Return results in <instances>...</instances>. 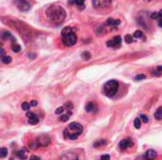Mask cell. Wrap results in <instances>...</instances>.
Wrapping results in <instances>:
<instances>
[{"label": "cell", "mask_w": 162, "mask_h": 160, "mask_svg": "<svg viewBox=\"0 0 162 160\" xmlns=\"http://www.w3.org/2000/svg\"><path fill=\"white\" fill-rule=\"evenodd\" d=\"M46 15L49 20L55 24V25H60L62 24L66 17L65 11L58 5H51L46 11Z\"/></svg>", "instance_id": "cell-1"}, {"label": "cell", "mask_w": 162, "mask_h": 160, "mask_svg": "<svg viewBox=\"0 0 162 160\" xmlns=\"http://www.w3.org/2000/svg\"><path fill=\"white\" fill-rule=\"evenodd\" d=\"M84 127L79 123H71L64 130V137L66 139H77L78 137L83 133Z\"/></svg>", "instance_id": "cell-2"}, {"label": "cell", "mask_w": 162, "mask_h": 160, "mask_svg": "<svg viewBox=\"0 0 162 160\" xmlns=\"http://www.w3.org/2000/svg\"><path fill=\"white\" fill-rule=\"evenodd\" d=\"M62 42L65 46L68 47L73 46L77 42V37L71 27H66L62 30Z\"/></svg>", "instance_id": "cell-3"}, {"label": "cell", "mask_w": 162, "mask_h": 160, "mask_svg": "<svg viewBox=\"0 0 162 160\" xmlns=\"http://www.w3.org/2000/svg\"><path fill=\"white\" fill-rule=\"evenodd\" d=\"M118 89V82L117 80L112 79V80H109L108 82H106V83L104 84L103 91L106 96L113 97L117 93Z\"/></svg>", "instance_id": "cell-4"}, {"label": "cell", "mask_w": 162, "mask_h": 160, "mask_svg": "<svg viewBox=\"0 0 162 160\" xmlns=\"http://www.w3.org/2000/svg\"><path fill=\"white\" fill-rule=\"evenodd\" d=\"M50 142V138L47 135H42L40 137L36 138L34 140L30 143V146L32 149H35L38 147H46Z\"/></svg>", "instance_id": "cell-5"}, {"label": "cell", "mask_w": 162, "mask_h": 160, "mask_svg": "<svg viewBox=\"0 0 162 160\" xmlns=\"http://www.w3.org/2000/svg\"><path fill=\"white\" fill-rule=\"evenodd\" d=\"M14 2H15V5L18 8V9L21 11H28L31 7L28 0H14Z\"/></svg>", "instance_id": "cell-6"}, {"label": "cell", "mask_w": 162, "mask_h": 160, "mask_svg": "<svg viewBox=\"0 0 162 160\" xmlns=\"http://www.w3.org/2000/svg\"><path fill=\"white\" fill-rule=\"evenodd\" d=\"M106 45L112 48H120L121 45V36L114 37L112 40H109L106 42Z\"/></svg>", "instance_id": "cell-7"}, {"label": "cell", "mask_w": 162, "mask_h": 160, "mask_svg": "<svg viewBox=\"0 0 162 160\" xmlns=\"http://www.w3.org/2000/svg\"><path fill=\"white\" fill-rule=\"evenodd\" d=\"M112 0H92L93 7L95 9H102L108 7L111 4Z\"/></svg>", "instance_id": "cell-8"}, {"label": "cell", "mask_w": 162, "mask_h": 160, "mask_svg": "<svg viewBox=\"0 0 162 160\" xmlns=\"http://www.w3.org/2000/svg\"><path fill=\"white\" fill-rule=\"evenodd\" d=\"M59 160H79L78 156L73 152H66L60 156Z\"/></svg>", "instance_id": "cell-9"}, {"label": "cell", "mask_w": 162, "mask_h": 160, "mask_svg": "<svg viewBox=\"0 0 162 160\" xmlns=\"http://www.w3.org/2000/svg\"><path fill=\"white\" fill-rule=\"evenodd\" d=\"M133 140L131 138H124L120 141L118 143V147H120L121 150H125L127 148H129L131 146H133Z\"/></svg>", "instance_id": "cell-10"}, {"label": "cell", "mask_w": 162, "mask_h": 160, "mask_svg": "<svg viewBox=\"0 0 162 160\" xmlns=\"http://www.w3.org/2000/svg\"><path fill=\"white\" fill-rule=\"evenodd\" d=\"M27 117L28 118V122L30 124H37L38 123H39V118H38V116L33 112H30V111H28Z\"/></svg>", "instance_id": "cell-11"}, {"label": "cell", "mask_w": 162, "mask_h": 160, "mask_svg": "<svg viewBox=\"0 0 162 160\" xmlns=\"http://www.w3.org/2000/svg\"><path fill=\"white\" fill-rule=\"evenodd\" d=\"M156 156H158V154H156L155 150H152V149L148 150L144 154V158L146 160H154L156 158Z\"/></svg>", "instance_id": "cell-12"}, {"label": "cell", "mask_w": 162, "mask_h": 160, "mask_svg": "<svg viewBox=\"0 0 162 160\" xmlns=\"http://www.w3.org/2000/svg\"><path fill=\"white\" fill-rule=\"evenodd\" d=\"M85 110L88 113H93L97 110V105L94 102H89V103L85 105Z\"/></svg>", "instance_id": "cell-13"}, {"label": "cell", "mask_w": 162, "mask_h": 160, "mask_svg": "<svg viewBox=\"0 0 162 160\" xmlns=\"http://www.w3.org/2000/svg\"><path fill=\"white\" fill-rule=\"evenodd\" d=\"M16 156H17V157H19L20 159H27V157L28 156V151L27 149L23 148L21 150H19V151H17Z\"/></svg>", "instance_id": "cell-14"}, {"label": "cell", "mask_w": 162, "mask_h": 160, "mask_svg": "<svg viewBox=\"0 0 162 160\" xmlns=\"http://www.w3.org/2000/svg\"><path fill=\"white\" fill-rule=\"evenodd\" d=\"M1 38L3 39V40H9V41H12V42H16V40H15V39H14L12 34L9 33V32H8V31L2 32Z\"/></svg>", "instance_id": "cell-15"}, {"label": "cell", "mask_w": 162, "mask_h": 160, "mask_svg": "<svg viewBox=\"0 0 162 160\" xmlns=\"http://www.w3.org/2000/svg\"><path fill=\"white\" fill-rule=\"evenodd\" d=\"M120 24H121L120 20H118V19H112V18H109L106 22V25L110 27H117L120 25Z\"/></svg>", "instance_id": "cell-16"}, {"label": "cell", "mask_w": 162, "mask_h": 160, "mask_svg": "<svg viewBox=\"0 0 162 160\" xmlns=\"http://www.w3.org/2000/svg\"><path fill=\"white\" fill-rule=\"evenodd\" d=\"M151 19H154V20H159V19H162V9L159 11H155L153 12L150 15Z\"/></svg>", "instance_id": "cell-17"}, {"label": "cell", "mask_w": 162, "mask_h": 160, "mask_svg": "<svg viewBox=\"0 0 162 160\" xmlns=\"http://www.w3.org/2000/svg\"><path fill=\"white\" fill-rule=\"evenodd\" d=\"M155 120H158V121L162 120V106H160V108H158L155 110Z\"/></svg>", "instance_id": "cell-18"}, {"label": "cell", "mask_w": 162, "mask_h": 160, "mask_svg": "<svg viewBox=\"0 0 162 160\" xmlns=\"http://www.w3.org/2000/svg\"><path fill=\"white\" fill-rule=\"evenodd\" d=\"M133 37H134L135 39H142V40H145V37H144V35H143V33H142V31H140V30H137V31H135V33H134V35H133Z\"/></svg>", "instance_id": "cell-19"}, {"label": "cell", "mask_w": 162, "mask_h": 160, "mask_svg": "<svg viewBox=\"0 0 162 160\" xmlns=\"http://www.w3.org/2000/svg\"><path fill=\"white\" fill-rule=\"evenodd\" d=\"M107 144V140L106 139H101V140H98L94 143V147L95 148H98V147H101V146H103V145Z\"/></svg>", "instance_id": "cell-20"}, {"label": "cell", "mask_w": 162, "mask_h": 160, "mask_svg": "<svg viewBox=\"0 0 162 160\" xmlns=\"http://www.w3.org/2000/svg\"><path fill=\"white\" fill-rule=\"evenodd\" d=\"M84 1L85 0H72L71 2H74L76 6L79 7L80 9H83L84 8Z\"/></svg>", "instance_id": "cell-21"}, {"label": "cell", "mask_w": 162, "mask_h": 160, "mask_svg": "<svg viewBox=\"0 0 162 160\" xmlns=\"http://www.w3.org/2000/svg\"><path fill=\"white\" fill-rule=\"evenodd\" d=\"M12 49L13 52L18 53V52H20V50H21V46L19 44H17L16 42H12Z\"/></svg>", "instance_id": "cell-22"}, {"label": "cell", "mask_w": 162, "mask_h": 160, "mask_svg": "<svg viewBox=\"0 0 162 160\" xmlns=\"http://www.w3.org/2000/svg\"><path fill=\"white\" fill-rule=\"evenodd\" d=\"M1 61L5 64H9L12 62V57L9 56H4L3 57H1Z\"/></svg>", "instance_id": "cell-23"}, {"label": "cell", "mask_w": 162, "mask_h": 160, "mask_svg": "<svg viewBox=\"0 0 162 160\" xmlns=\"http://www.w3.org/2000/svg\"><path fill=\"white\" fill-rule=\"evenodd\" d=\"M70 115H71V112H69L68 114H65V115H62L61 117L59 118V120L61 121V122H66V121H68Z\"/></svg>", "instance_id": "cell-24"}, {"label": "cell", "mask_w": 162, "mask_h": 160, "mask_svg": "<svg viewBox=\"0 0 162 160\" xmlns=\"http://www.w3.org/2000/svg\"><path fill=\"white\" fill-rule=\"evenodd\" d=\"M0 156H1L2 158L6 157L8 156V149L7 148H1L0 149Z\"/></svg>", "instance_id": "cell-25"}, {"label": "cell", "mask_w": 162, "mask_h": 160, "mask_svg": "<svg viewBox=\"0 0 162 160\" xmlns=\"http://www.w3.org/2000/svg\"><path fill=\"white\" fill-rule=\"evenodd\" d=\"M134 125H135V127L137 129H139L140 126H141V123H140V119L139 118H136L135 121H134Z\"/></svg>", "instance_id": "cell-26"}, {"label": "cell", "mask_w": 162, "mask_h": 160, "mask_svg": "<svg viewBox=\"0 0 162 160\" xmlns=\"http://www.w3.org/2000/svg\"><path fill=\"white\" fill-rule=\"evenodd\" d=\"M30 108H31V104H28V102H24V103L22 104V108H23V110L28 111V110H30Z\"/></svg>", "instance_id": "cell-27"}, {"label": "cell", "mask_w": 162, "mask_h": 160, "mask_svg": "<svg viewBox=\"0 0 162 160\" xmlns=\"http://www.w3.org/2000/svg\"><path fill=\"white\" fill-rule=\"evenodd\" d=\"M124 40H125V42L127 43H131V42H133V41H134V37H133L132 35H129V34H128V35L125 36Z\"/></svg>", "instance_id": "cell-28"}, {"label": "cell", "mask_w": 162, "mask_h": 160, "mask_svg": "<svg viewBox=\"0 0 162 160\" xmlns=\"http://www.w3.org/2000/svg\"><path fill=\"white\" fill-rule=\"evenodd\" d=\"M146 78V75H137L136 77H135V79L136 81H140V80H143Z\"/></svg>", "instance_id": "cell-29"}, {"label": "cell", "mask_w": 162, "mask_h": 160, "mask_svg": "<svg viewBox=\"0 0 162 160\" xmlns=\"http://www.w3.org/2000/svg\"><path fill=\"white\" fill-rule=\"evenodd\" d=\"M82 57H83V59H84V60H89L90 57H91V55H90L88 52H84L82 54Z\"/></svg>", "instance_id": "cell-30"}, {"label": "cell", "mask_w": 162, "mask_h": 160, "mask_svg": "<svg viewBox=\"0 0 162 160\" xmlns=\"http://www.w3.org/2000/svg\"><path fill=\"white\" fill-rule=\"evenodd\" d=\"M65 111V108L64 106H61V108H58L56 110H55V113L56 114H62Z\"/></svg>", "instance_id": "cell-31"}, {"label": "cell", "mask_w": 162, "mask_h": 160, "mask_svg": "<svg viewBox=\"0 0 162 160\" xmlns=\"http://www.w3.org/2000/svg\"><path fill=\"white\" fill-rule=\"evenodd\" d=\"M140 118H141V121L143 122L144 123H147L149 122V119H148V117H147L146 115H141L140 116Z\"/></svg>", "instance_id": "cell-32"}, {"label": "cell", "mask_w": 162, "mask_h": 160, "mask_svg": "<svg viewBox=\"0 0 162 160\" xmlns=\"http://www.w3.org/2000/svg\"><path fill=\"white\" fill-rule=\"evenodd\" d=\"M100 160H110V156L109 154H102Z\"/></svg>", "instance_id": "cell-33"}, {"label": "cell", "mask_w": 162, "mask_h": 160, "mask_svg": "<svg viewBox=\"0 0 162 160\" xmlns=\"http://www.w3.org/2000/svg\"><path fill=\"white\" fill-rule=\"evenodd\" d=\"M30 160H41V158L36 156H31V158H30Z\"/></svg>", "instance_id": "cell-34"}, {"label": "cell", "mask_w": 162, "mask_h": 160, "mask_svg": "<svg viewBox=\"0 0 162 160\" xmlns=\"http://www.w3.org/2000/svg\"><path fill=\"white\" fill-rule=\"evenodd\" d=\"M31 105H32V106H36V105H37V101L32 100V101L31 102Z\"/></svg>", "instance_id": "cell-35"}, {"label": "cell", "mask_w": 162, "mask_h": 160, "mask_svg": "<svg viewBox=\"0 0 162 160\" xmlns=\"http://www.w3.org/2000/svg\"><path fill=\"white\" fill-rule=\"evenodd\" d=\"M156 71H158V72H161V74H162V65H160V66H158V68H156Z\"/></svg>", "instance_id": "cell-36"}, {"label": "cell", "mask_w": 162, "mask_h": 160, "mask_svg": "<svg viewBox=\"0 0 162 160\" xmlns=\"http://www.w3.org/2000/svg\"><path fill=\"white\" fill-rule=\"evenodd\" d=\"M158 25L159 27H162V19H159L158 22Z\"/></svg>", "instance_id": "cell-37"}, {"label": "cell", "mask_w": 162, "mask_h": 160, "mask_svg": "<svg viewBox=\"0 0 162 160\" xmlns=\"http://www.w3.org/2000/svg\"><path fill=\"white\" fill-rule=\"evenodd\" d=\"M5 56V51L4 49H1V57H3Z\"/></svg>", "instance_id": "cell-38"}]
</instances>
